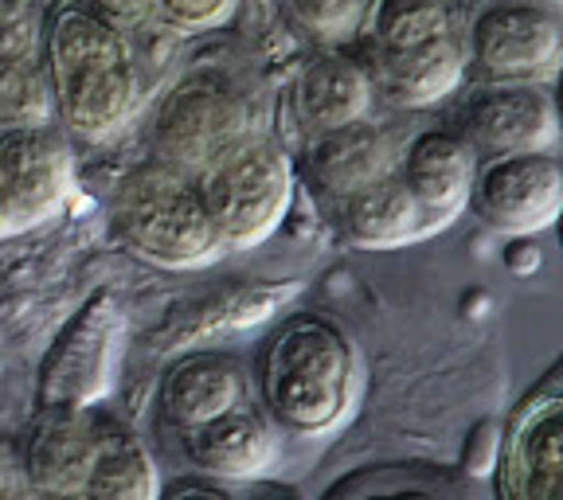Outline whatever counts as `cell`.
I'll use <instances>...</instances> for the list:
<instances>
[{"label":"cell","mask_w":563,"mask_h":500,"mask_svg":"<svg viewBox=\"0 0 563 500\" xmlns=\"http://www.w3.org/2000/svg\"><path fill=\"white\" fill-rule=\"evenodd\" d=\"M40 63L63 133L95 145L125 130L141 102V75L125 32L79 0H63L44 20Z\"/></svg>","instance_id":"1"},{"label":"cell","mask_w":563,"mask_h":500,"mask_svg":"<svg viewBox=\"0 0 563 500\" xmlns=\"http://www.w3.org/2000/svg\"><path fill=\"white\" fill-rule=\"evenodd\" d=\"M356 47L376 98L399 110H431L466 82V27L454 0H368Z\"/></svg>","instance_id":"2"},{"label":"cell","mask_w":563,"mask_h":500,"mask_svg":"<svg viewBox=\"0 0 563 500\" xmlns=\"http://www.w3.org/2000/svg\"><path fill=\"white\" fill-rule=\"evenodd\" d=\"M356 352L325 316L298 313L266 341L258 360V396L274 426L298 438L336 431L356 399Z\"/></svg>","instance_id":"3"},{"label":"cell","mask_w":563,"mask_h":500,"mask_svg":"<svg viewBox=\"0 0 563 500\" xmlns=\"http://www.w3.org/2000/svg\"><path fill=\"white\" fill-rule=\"evenodd\" d=\"M110 220L133 255L168 270L200 266L223 251L196 180L157 157L137 165L118 185Z\"/></svg>","instance_id":"4"},{"label":"cell","mask_w":563,"mask_h":500,"mask_svg":"<svg viewBox=\"0 0 563 500\" xmlns=\"http://www.w3.org/2000/svg\"><path fill=\"white\" fill-rule=\"evenodd\" d=\"M192 180L223 246L263 243L286 220L294 200V160L278 141L263 133H246Z\"/></svg>","instance_id":"5"},{"label":"cell","mask_w":563,"mask_h":500,"mask_svg":"<svg viewBox=\"0 0 563 500\" xmlns=\"http://www.w3.org/2000/svg\"><path fill=\"white\" fill-rule=\"evenodd\" d=\"M255 133V110L228 79L196 70L161 98L153 114V157L196 176L203 165Z\"/></svg>","instance_id":"6"},{"label":"cell","mask_w":563,"mask_h":500,"mask_svg":"<svg viewBox=\"0 0 563 500\" xmlns=\"http://www.w3.org/2000/svg\"><path fill=\"white\" fill-rule=\"evenodd\" d=\"M466 59L482 82H548L563 59V16L528 0L485 4L466 27Z\"/></svg>","instance_id":"7"},{"label":"cell","mask_w":563,"mask_h":500,"mask_svg":"<svg viewBox=\"0 0 563 500\" xmlns=\"http://www.w3.org/2000/svg\"><path fill=\"white\" fill-rule=\"evenodd\" d=\"M457 137L470 141L477 157L505 153H555L560 118L544 82H482L454 110Z\"/></svg>","instance_id":"8"},{"label":"cell","mask_w":563,"mask_h":500,"mask_svg":"<svg viewBox=\"0 0 563 500\" xmlns=\"http://www.w3.org/2000/svg\"><path fill=\"white\" fill-rule=\"evenodd\" d=\"M477 220L505 235L548 231L563 203V168L555 153H505L477 165L470 192Z\"/></svg>","instance_id":"9"},{"label":"cell","mask_w":563,"mask_h":500,"mask_svg":"<svg viewBox=\"0 0 563 500\" xmlns=\"http://www.w3.org/2000/svg\"><path fill=\"white\" fill-rule=\"evenodd\" d=\"M70 192V145L55 122L0 130V200L16 231L55 220Z\"/></svg>","instance_id":"10"},{"label":"cell","mask_w":563,"mask_h":500,"mask_svg":"<svg viewBox=\"0 0 563 500\" xmlns=\"http://www.w3.org/2000/svg\"><path fill=\"white\" fill-rule=\"evenodd\" d=\"M477 165L482 157L454 130H419L407 137L396 173L419 203L427 227L439 231L470 208Z\"/></svg>","instance_id":"11"},{"label":"cell","mask_w":563,"mask_h":500,"mask_svg":"<svg viewBox=\"0 0 563 500\" xmlns=\"http://www.w3.org/2000/svg\"><path fill=\"white\" fill-rule=\"evenodd\" d=\"M563 485V396L555 371L520 403L505 446V492L517 500H555Z\"/></svg>","instance_id":"12"},{"label":"cell","mask_w":563,"mask_h":500,"mask_svg":"<svg viewBox=\"0 0 563 500\" xmlns=\"http://www.w3.org/2000/svg\"><path fill=\"white\" fill-rule=\"evenodd\" d=\"M407 137L396 125H379L372 118L341 125V130L317 133L306 145V176L317 192L333 196L336 203L344 196L361 192L379 176L396 173L404 157Z\"/></svg>","instance_id":"13"},{"label":"cell","mask_w":563,"mask_h":500,"mask_svg":"<svg viewBox=\"0 0 563 500\" xmlns=\"http://www.w3.org/2000/svg\"><path fill=\"white\" fill-rule=\"evenodd\" d=\"M372 105H376V82L361 55H349L344 47H321L301 63L294 79V118L306 137L372 118Z\"/></svg>","instance_id":"14"},{"label":"cell","mask_w":563,"mask_h":500,"mask_svg":"<svg viewBox=\"0 0 563 500\" xmlns=\"http://www.w3.org/2000/svg\"><path fill=\"white\" fill-rule=\"evenodd\" d=\"M98 431L102 414L82 411H55L35 422L20 446L27 489L40 497H82L95 466Z\"/></svg>","instance_id":"15"},{"label":"cell","mask_w":563,"mask_h":500,"mask_svg":"<svg viewBox=\"0 0 563 500\" xmlns=\"http://www.w3.org/2000/svg\"><path fill=\"white\" fill-rule=\"evenodd\" d=\"M176 434H180V449L196 466V474H208L216 481H243V477L263 474L278 449L274 422L251 399Z\"/></svg>","instance_id":"16"},{"label":"cell","mask_w":563,"mask_h":500,"mask_svg":"<svg viewBox=\"0 0 563 500\" xmlns=\"http://www.w3.org/2000/svg\"><path fill=\"white\" fill-rule=\"evenodd\" d=\"M251 399V376L235 356L192 352L161 376L157 407L173 431H188Z\"/></svg>","instance_id":"17"},{"label":"cell","mask_w":563,"mask_h":500,"mask_svg":"<svg viewBox=\"0 0 563 500\" xmlns=\"http://www.w3.org/2000/svg\"><path fill=\"white\" fill-rule=\"evenodd\" d=\"M341 223H344V235L356 246H368V251L404 246V243H411V238L431 235L419 203L407 192L399 173H387V176H379V180H372L368 188H361V192L344 196Z\"/></svg>","instance_id":"18"},{"label":"cell","mask_w":563,"mask_h":500,"mask_svg":"<svg viewBox=\"0 0 563 500\" xmlns=\"http://www.w3.org/2000/svg\"><path fill=\"white\" fill-rule=\"evenodd\" d=\"M161 492L157 466H153L150 449L133 438V431H125L122 422L106 419L102 414V431H98V449H95V466L87 477V492L82 497L95 500H150Z\"/></svg>","instance_id":"19"},{"label":"cell","mask_w":563,"mask_h":500,"mask_svg":"<svg viewBox=\"0 0 563 500\" xmlns=\"http://www.w3.org/2000/svg\"><path fill=\"white\" fill-rule=\"evenodd\" d=\"M44 122H55V102L40 55H32V59H0V130Z\"/></svg>","instance_id":"20"},{"label":"cell","mask_w":563,"mask_h":500,"mask_svg":"<svg viewBox=\"0 0 563 500\" xmlns=\"http://www.w3.org/2000/svg\"><path fill=\"white\" fill-rule=\"evenodd\" d=\"M282 4L317 47H352L368 12V0H282Z\"/></svg>","instance_id":"21"},{"label":"cell","mask_w":563,"mask_h":500,"mask_svg":"<svg viewBox=\"0 0 563 500\" xmlns=\"http://www.w3.org/2000/svg\"><path fill=\"white\" fill-rule=\"evenodd\" d=\"M44 16L32 0H0V59H32L40 55Z\"/></svg>","instance_id":"22"},{"label":"cell","mask_w":563,"mask_h":500,"mask_svg":"<svg viewBox=\"0 0 563 500\" xmlns=\"http://www.w3.org/2000/svg\"><path fill=\"white\" fill-rule=\"evenodd\" d=\"M157 12L176 27L200 32V27H216L228 20V12L235 9V0H153Z\"/></svg>","instance_id":"23"},{"label":"cell","mask_w":563,"mask_h":500,"mask_svg":"<svg viewBox=\"0 0 563 500\" xmlns=\"http://www.w3.org/2000/svg\"><path fill=\"white\" fill-rule=\"evenodd\" d=\"M82 9H90L95 16H102L106 24H114L118 32H137L145 20L157 12V4L153 0H79Z\"/></svg>","instance_id":"24"},{"label":"cell","mask_w":563,"mask_h":500,"mask_svg":"<svg viewBox=\"0 0 563 500\" xmlns=\"http://www.w3.org/2000/svg\"><path fill=\"white\" fill-rule=\"evenodd\" d=\"M9 235H16V223H12L9 208H4V200H0V238H9Z\"/></svg>","instance_id":"25"},{"label":"cell","mask_w":563,"mask_h":500,"mask_svg":"<svg viewBox=\"0 0 563 500\" xmlns=\"http://www.w3.org/2000/svg\"><path fill=\"white\" fill-rule=\"evenodd\" d=\"M528 4H544V9H555V12H560V0H528Z\"/></svg>","instance_id":"26"}]
</instances>
